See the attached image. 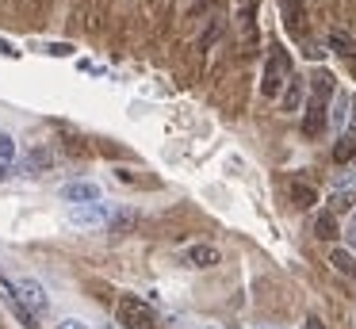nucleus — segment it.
I'll use <instances>...</instances> for the list:
<instances>
[{
    "label": "nucleus",
    "mask_w": 356,
    "mask_h": 329,
    "mask_svg": "<svg viewBox=\"0 0 356 329\" xmlns=\"http://www.w3.org/2000/svg\"><path fill=\"white\" fill-rule=\"evenodd\" d=\"M341 234V226H337V214L333 211H322L314 218V237H322V241H333V237Z\"/></svg>",
    "instance_id": "9b49d317"
},
{
    "label": "nucleus",
    "mask_w": 356,
    "mask_h": 329,
    "mask_svg": "<svg viewBox=\"0 0 356 329\" xmlns=\"http://www.w3.org/2000/svg\"><path fill=\"white\" fill-rule=\"evenodd\" d=\"M200 329H218V326H200Z\"/></svg>",
    "instance_id": "bb28decb"
},
{
    "label": "nucleus",
    "mask_w": 356,
    "mask_h": 329,
    "mask_svg": "<svg viewBox=\"0 0 356 329\" xmlns=\"http://www.w3.org/2000/svg\"><path fill=\"white\" fill-rule=\"evenodd\" d=\"M348 107H353V99H348L345 92H337V104H333V115H330L337 127H345V122H348Z\"/></svg>",
    "instance_id": "dca6fc26"
},
{
    "label": "nucleus",
    "mask_w": 356,
    "mask_h": 329,
    "mask_svg": "<svg viewBox=\"0 0 356 329\" xmlns=\"http://www.w3.org/2000/svg\"><path fill=\"white\" fill-rule=\"evenodd\" d=\"M280 12H284V23L291 31L302 27V4H299V0H280Z\"/></svg>",
    "instance_id": "2eb2a0df"
},
{
    "label": "nucleus",
    "mask_w": 356,
    "mask_h": 329,
    "mask_svg": "<svg viewBox=\"0 0 356 329\" xmlns=\"http://www.w3.org/2000/svg\"><path fill=\"white\" fill-rule=\"evenodd\" d=\"M353 153H356V138H341V142L333 145V157L337 161H348Z\"/></svg>",
    "instance_id": "6ab92c4d"
},
{
    "label": "nucleus",
    "mask_w": 356,
    "mask_h": 329,
    "mask_svg": "<svg viewBox=\"0 0 356 329\" xmlns=\"http://www.w3.org/2000/svg\"><path fill=\"white\" fill-rule=\"evenodd\" d=\"M16 161V138L0 130V165H12Z\"/></svg>",
    "instance_id": "f3484780"
},
{
    "label": "nucleus",
    "mask_w": 356,
    "mask_h": 329,
    "mask_svg": "<svg viewBox=\"0 0 356 329\" xmlns=\"http://www.w3.org/2000/svg\"><path fill=\"white\" fill-rule=\"evenodd\" d=\"M0 54H8V58H19V50L8 42V38H0Z\"/></svg>",
    "instance_id": "393cba45"
},
{
    "label": "nucleus",
    "mask_w": 356,
    "mask_h": 329,
    "mask_svg": "<svg viewBox=\"0 0 356 329\" xmlns=\"http://www.w3.org/2000/svg\"><path fill=\"white\" fill-rule=\"evenodd\" d=\"M291 203H295V207H302V211H310V207L318 203V191L310 188V184L295 180V184H291Z\"/></svg>",
    "instance_id": "ddd939ff"
},
{
    "label": "nucleus",
    "mask_w": 356,
    "mask_h": 329,
    "mask_svg": "<svg viewBox=\"0 0 356 329\" xmlns=\"http://www.w3.org/2000/svg\"><path fill=\"white\" fill-rule=\"evenodd\" d=\"M108 329H111V326H108Z\"/></svg>",
    "instance_id": "cd10ccee"
},
{
    "label": "nucleus",
    "mask_w": 356,
    "mask_h": 329,
    "mask_svg": "<svg viewBox=\"0 0 356 329\" xmlns=\"http://www.w3.org/2000/svg\"><path fill=\"white\" fill-rule=\"evenodd\" d=\"M333 92H337V81H333V73H325V69H318V73H314V88H310V96H318V99H330Z\"/></svg>",
    "instance_id": "4468645a"
},
{
    "label": "nucleus",
    "mask_w": 356,
    "mask_h": 329,
    "mask_svg": "<svg viewBox=\"0 0 356 329\" xmlns=\"http://www.w3.org/2000/svg\"><path fill=\"white\" fill-rule=\"evenodd\" d=\"M58 329H88V326L81 318H62V326H58Z\"/></svg>",
    "instance_id": "5701e85b"
},
{
    "label": "nucleus",
    "mask_w": 356,
    "mask_h": 329,
    "mask_svg": "<svg viewBox=\"0 0 356 329\" xmlns=\"http://www.w3.org/2000/svg\"><path fill=\"white\" fill-rule=\"evenodd\" d=\"M218 35H222V19H215V23H211V27H207V31H203L200 46H203V50H207L211 42H218Z\"/></svg>",
    "instance_id": "aec40b11"
},
{
    "label": "nucleus",
    "mask_w": 356,
    "mask_h": 329,
    "mask_svg": "<svg viewBox=\"0 0 356 329\" xmlns=\"http://www.w3.org/2000/svg\"><path fill=\"white\" fill-rule=\"evenodd\" d=\"M325 122H330V115H325V99L310 96L307 99V119H302V130L314 138V134H322V130H325Z\"/></svg>",
    "instance_id": "6e6552de"
},
{
    "label": "nucleus",
    "mask_w": 356,
    "mask_h": 329,
    "mask_svg": "<svg viewBox=\"0 0 356 329\" xmlns=\"http://www.w3.org/2000/svg\"><path fill=\"white\" fill-rule=\"evenodd\" d=\"M302 329H325V326H322V318H318V314H307V321H302Z\"/></svg>",
    "instance_id": "b1692460"
},
{
    "label": "nucleus",
    "mask_w": 356,
    "mask_h": 329,
    "mask_svg": "<svg viewBox=\"0 0 356 329\" xmlns=\"http://www.w3.org/2000/svg\"><path fill=\"white\" fill-rule=\"evenodd\" d=\"M287 81H291V58H287L284 46H272L268 61H264L261 92H264V96H276L280 88H287Z\"/></svg>",
    "instance_id": "f03ea898"
},
{
    "label": "nucleus",
    "mask_w": 356,
    "mask_h": 329,
    "mask_svg": "<svg viewBox=\"0 0 356 329\" xmlns=\"http://www.w3.org/2000/svg\"><path fill=\"white\" fill-rule=\"evenodd\" d=\"M330 50H337L341 58H356V38L348 35V31L333 27V31H330Z\"/></svg>",
    "instance_id": "9d476101"
},
{
    "label": "nucleus",
    "mask_w": 356,
    "mask_h": 329,
    "mask_svg": "<svg viewBox=\"0 0 356 329\" xmlns=\"http://www.w3.org/2000/svg\"><path fill=\"white\" fill-rule=\"evenodd\" d=\"M54 161H58V153L50 150V145H35L31 153H27L24 157V176H42V172H50V168H54Z\"/></svg>",
    "instance_id": "39448f33"
},
{
    "label": "nucleus",
    "mask_w": 356,
    "mask_h": 329,
    "mask_svg": "<svg viewBox=\"0 0 356 329\" xmlns=\"http://www.w3.org/2000/svg\"><path fill=\"white\" fill-rule=\"evenodd\" d=\"M70 218L77 226H104V222H111V207L108 203H81L70 211Z\"/></svg>",
    "instance_id": "20e7f679"
},
{
    "label": "nucleus",
    "mask_w": 356,
    "mask_h": 329,
    "mask_svg": "<svg viewBox=\"0 0 356 329\" xmlns=\"http://www.w3.org/2000/svg\"><path fill=\"white\" fill-rule=\"evenodd\" d=\"M353 207H356L353 191H333V214H337V211H353Z\"/></svg>",
    "instance_id": "a211bd4d"
},
{
    "label": "nucleus",
    "mask_w": 356,
    "mask_h": 329,
    "mask_svg": "<svg viewBox=\"0 0 356 329\" xmlns=\"http://www.w3.org/2000/svg\"><path fill=\"white\" fill-rule=\"evenodd\" d=\"M330 268L345 280H356V257L353 249H330Z\"/></svg>",
    "instance_id": "1a4fd4ad"
},
{
    "label": "nucleus",
    "mask_w": 356,
    "mask_h": 329,
    "mask_svg": "<svg viewBox=\"0 0 356 329\" xmlns=\"http://www.w3.org/2000/svg\"><path fill=\"white\" fill-rule=\"evenodd\" d=\"M47 54H54V58H65V54H73V46H70V42H50Z\"/></svg>",
    "instance_id": "412c9836"
},
{
    "label": "nucleus",
    "mask_w": 356,
    "mask_h": 329,
    "mask_svg": "<svg viewBox=\"0 0 356 329\" xmlns=\"http://www.w3.org/2000/svg\"><path fill=\"white\" fill-rule=\"evenodd\" d=\"M345 241H348V249L356 252V226H353V230H345Z\"/></svg>",
    "instance_id": "a878e982"
},
{
    "label": "nucleus",
    "mask_w": 356,
    "mask_h": 329,
    "mask_svg": "<svg viewBox=\"0 0 356 329\" xmlns=\"http://www.w3.org/2000/svg\"><path fill=\"white\" fill-rule=\"evenodd\" d=\"M280 107H284V111H299V107H302V81H299V77L287 81L284 96H280Z\"/></svg>",
    "instance_id": "f8f14e48"
},
{
    "label": "nucleus",
    "mask_w": 356,
    "mask_h": 329,
    "mask_svg": "<svg viewBox=\"0 0 356 329\" xmlns=\"http://www.w3.org/2000/svg\"><path fill=\"white\" fill-rule=\"evenodd\" d=\"M16 295H19V303H24L31 314H39V318L50 310V295H47V287H42L39 280H31V275L16 280Z\"/></svg>",
    "instance_id": "7ed1b4c3"
},
{
    "label": "nucleus",
    "mask_w": 356,
    "mask_h": 329,
    "mask_svg": "<svg viewBox=\"0 0 356 329\" xmlns=\"http://www.w3.org/2000/svg\"><path fill=\"white\" fill-rule=\"evenodd\" d=\"M115 318L123 329H154L157 318H154V306L138 295H119L115 303Z\"/></svg>",
    "instance_id": "f257e3e1"
},
{
    "label": "nucleus",
    "mask_w": 356,
    "mask_h": 329,
    "mask_svg": "<svg viewBox=\"0 0 356 329\" xmlns=\"http://www.w3.org/2000/svg\"><path fill=\"white\" fill-rule=\"evenodd\" d=\"M62 199H65V203H73V207H81V203H100V184H92V180H73V184H65V188H62Z\"/></svg>",
    "instance_id": "423d86ee"
},
{
    "label": "nucleus",
    "mask_w": 356,
    "mask_h": 329,
    "mask_svg": "<svg viewBox=\"0 0 356 329\" xmlns=\"http://www.w3.org/2000/svg\"><path fill=\"white\" fill-rule=\"evenodd\" d=\"M345 184H348V188H356V168H348V172H341V176H337V191L345 188Z\"/></svg>",
    "instance_id": "4be33fe9"
},
{
    "label": "nucleus",
    "mask_w": 356,
    "mask_h": 329,
    "mask_svg": "<svg viewBox=\"0 0 356 329\" xmlns=\"http://www.w3.org/2000/svg\"><path fill=\"white\" fill-rule=\"evenodd\" d=\"M218 260H222V252H218L215 245H207V241L188 245V249H184V264L188 268H200V272H203V268H215Z\"/></svg>",
    "instance_id": "0eeeda50"
}]
</instances>
